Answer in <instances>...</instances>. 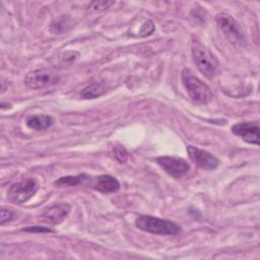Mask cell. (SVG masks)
Here are the masks:
<instances>
[{
  "label": "cell",
  "instance_id": "cell-7",
  "mask_svg": "<svg viewBox=\"0 0 260 260\" xmlns=\"http://www.w3.org/2000/svg\"><path fill=\"white\" fill-rule=\"evenodd\" d=\"M156 162L167 174L176 179L184 177L190 170L189 164L185 159L177 156H159L156 158Z\"/></svg>",
  "mask_w": 260,
  "mask_h": 260
},
{
  "label": "cell",
  "instance_id": "cell-3",
  "mask_svg": "<svg viewBox=\"0 0 260 260\" xmlns=\"http://www.w3.org/2000/svg\"><path fill=\"white\" fill-rule=\"evenodd\" d=\"M182 81L189 96L196 103L206 105L212 101L213 94L209 86L193 75L189 69H184L182 72Z\"/></svg>",
  "mask_w": 260,
  "mask_h": 260
},
{
  "label": "cell",
  "instance_id": "cell-2",
  "mask_svg": "<svg viewBox=\"0 0 260 260\" xmlns=\"http://www.w3.org/2000/svg\"><path fill=\"white\" fill-rule=\"evenodd\" d=\"M135 225L143 232L160 236L177 235L181 232V226L179 224L151 215L138 216L135 220Z\"/></svg>",
  "mask_w": 260,
  "mask_h": 260
},
{
  "label": "cell",
  "instance_id": "cell-9",
  "mask_svg": "<svg viewBox=\"0 0 260 260\" xmlns=\"http://www.w3.org/2000/svg\"><path fill=\"white\" fill-rule=\"evenodd\" d=\"M232 132L237 136H240L248 143L258 145L259 144V123L255 122H243L232 126Z\"/></svg>",
  "mask_w": 260,
  "mask_h": 260
},
{
  "label": "cell",
  "instance_id": "cell-12",
  "mask_svg": "<svg viewBox=\"0 0 260 260\" xmlns=\"http://www.w3.org/2000/svg\"><path fill=\"white\" fill-rule=\"evenodd\" d=\"M54 123V119L49 115H31L25 120V124L28 128L41 131L51 127Z\"/></svg>",
  "mask_w": 260,
  "mask_h": 260
},
{
  "label": "cell",
  "instance_id": "cell-11",
  "mask_svg": "<svg viewBox=\"0 0 260 260\" xmlns=\"http://www.w3.org/2000/svg\"><path fill=\"white\" fill-rule=\"evenodd\" d=\"M93 188L102 193H114L120 189V183L111 175H102L96 178Z\"/></svg>",
  "mask_w": 260,
  "mask_h": 260
},
{
  "label": "cell",
  "instance_id": "cell-14",
  "mask_svg": "<svg viewBox=\"0 0 260 260\" xmlns=\"http://www.w3.org/2000/svg\"><path fill=\"white\" fill-rule=\"evenodd\" d=\"M84 175H78V176H65L59 178L54 184L58 187H66V186H76L82 183L84 180Z\"/></svg>",
  "mask_w": 260,
  "mask_h": 260
},
{
  "label": "cell",
  "instance_id": "cell-8",
  "mask_svg": "<svg viewBox=\"0 0 260 260\" xmlns=\"http://www.w3.org/2000/svg\"><path fill=\"white\" fill-rule=\"evenodd\" d=\"M187 151L190 159L202 169L214 170L219 165V160L213 154L209 153L206 150L189 145L187 147Z\"/></svg>",
  "mask_w": 260,
  "mask_h": 260
},
{
  "label": "cell",
  "instance_id": "cell-5",
  "mask_svg": "<svg viewBox=\"0 0 260 260\" xmlns=\"http://www.w3.org/2000/svg\"><path fill=\"white\" fill-rule=\"evenodd\" d=\"M59 76L52 70L47 68L36 69L28 72L25 76V84L32 89H40L58 83Z\"/></svg>",
  "mask_w": 260,
  "mask_h": 260
},
{
  "label": "cell",
  "instance_id": "cell-4",
  "mask_svg": "<svg viewBox=\"0 0 260 260\" xmlns=\"http://www.w3.org/2000/svg\"><path fill=\"white\" fill-rule=\"evenodd\" d=\"M39 189L37 181L32 178H26L18 183H14L8 189L7 195L10 201L21 204L30 199Z\"/></svg>",
  "mask_w": 260,
  "mask_h": 260
},
{
  "label": "cell",
  "instance_id": "cell-15",
  "mask_svg": "<svg viewBox=\"0 0 260 260\" xmlns=\"http://www.w3.org/2000/svg\"><path fill=\"white\" fill-rule=\"evenodd\" d=\"M114 4H115L114 1H105V0L93 1V2L89 3L88 9L92 12H101V11H104V10L110 8Z\"/></svg>",
  "mask_w": 260,
  "mask_h": 260
},
{
  "label": "cell",
  "instance_id": "cell-1",
  "mask_svg": "<svg viewBox=\"0 0 260 260\" xmlns=\"http://www.w3.org/2000/svg\"><path fill=\"white\" fill-rule=\"evenodd\" d=\"M191 51L193 60L199 71L207 78H212L216 74L219 66L215 55L198 40H193Z\"/></svg>",
  "mask_w": 260,
  "mask_h": 260
},
{
  "label": "cell",
  "instance_id": "cell-10",
  "mask_svg": "<svg viewBox=\"0 0 260 260\" xmlns=\"http://www.w3.org/2000/svg\"><path fill=\"white\" fill-rule=\"evenodd\" d=\"M70 205L67 203H56L47 209L41 214V218L43 221L51 223V224H58L62 222L66 216L70 212Z\"/></svg>",
  "mask_w": 260,
  "mask_h": 260
},
{
  "label": "cell",
  "instance_id": "cell-16",
  "mask_svg": "<svg viewBox=\"0 0 260 260\" xmlns=\"http://www.w3.org/2000/svg\"><path fill=\"white\" fill-rule=\"evenodd\" d=\"M114 154H115V158L119 161V162H125L128 158V152L127 150L123 147V146H115L114 147Z\"/></svg>",
  "mask_w": 260,
  "mask_h": 260
},
{
  "label": "cell",
  "instance_id": "cell-6",
  "mask_svg": "<svg viewBox=\"0 0 260 260\" xmlns=\"http://www.w3.org/2000/svg\"><path fill=\"white\" fill-rule=\"evenodd\" d=\"M216 23L225 38L233 44L238 45L243 43L244 37L237 21L228 13L221 12L215 16Z\"/></svg>",
  "mask_w": 260,
  "mask_h": 260
},
{
  "label": "cell",
  "instance_id": "cell-18",
  "mask_svg": "<svg viewBox=\"0 0 260 260\" xmlns=\"http://www.w3.org/2000/svg\"><path fill=\"white\" fill-rule=\"evenodd\" d=\"M22 231L24 232H29V233H53L54 231L49 229V228H45V226H26L24 229H22Z\"/></svg>",
  "mask_w": 260,
  "mask_h": 260
},
{
  "label": "cell",
  "instance_id": "cell-13",
  "mask_svg": "<svg viewBox=\"0 0 260 260\" xmlns=\"http://www.w3.org/2000/svg\"><path fill=\"white\" fill-rule=\"evenodd\" d=\"M106 92V87L101 83H92L86 86L81 91V96L83 99H95L103 95Z\"/></svg>",
  "mask_w": 260,
  "mask_h": 260
},
{
  "label": "cell",
  "instance_id": "cell-19",
  "mask_svg": "<svg viewBox=\"0 0 260 260\" xmlns=\"http://www.w3.org/2000/svg\"><path fill=\"white\" fill-rule=\"evenodd\" d=\"M12 211H10L9 209H6V208H2L1 209V212H0V222L1 224H4L5 222L9 221L11 218H12Z\"/></svg>",
  "mask_w": 260,
  "mask_h": 260
},
{
  "label": "cell",
  "instance_id": "cell-17",
  "mask_svg": "<svg viewBox=\"0 0 260 260\" xmlns=\"http://www.w3.org/2000/svg\"><path fill=\"white\" fill-rule=\"evenodd\" d=\"M153 30H154V25H153V23H152V21L151 20H146L143 24H142V26H141V28H140V36H142V37H145V36H148V35H151L152 32H153Z\"/></svg>",
  "mask_w": 260,
  "mask_h": 260
}]
</instances>
